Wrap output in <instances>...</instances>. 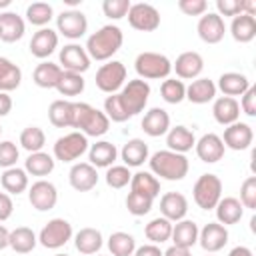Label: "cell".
<instances>
[{"instance_id": "bcb514c9", "label": "cell", "mask_w": 256, "mask_h": 256, "mask_svg": "<svg viewBox=\"0 0 256 256\" xmlns=\"http://www.w3.org/2000/svg\"><path fill=\"white\" fill-rule=\"evenodd\" d=\"M52 14H54V10L48 2H34L26 8V18L34 26H46L52 20Z\"/></svg>"}, {"instance_id": "b9f144b4", "label": "cell", "mask_w": 256, "mask_h": 256, "mask_svg": "<svg viewBox=\"0 0 256 256\" xmlns=\"http://www.w3.org/2000/svg\"><path fill=\"white\" fill-rule=\"evenodd\" d=\"M108 248L112 256H132L136 250V240L128 232H114L108 238Z\"/></svg>"}, {"instance_id": "db71d44e", "label": "cell", "mask_w": 256, "mask_h": 256, "mask_svg": "<svg viewBox=\"0 0 256 256\" xmlns=\"http://www.w3.org/2000/svg\"><path fill=\"white\" fill-rule=\"evenodd\" d=\"M216 10H218V16H238L242 14V6H240V0H216Z\"/></svg>"}, {"instance_id": "f907efd6", "label": "cell", "mask_w": 256, "mask_h": 256, "mask_svg": "<svg viewBox=\"0 0 256 256\" xmlns=\"http://www.w3.org/2000/svg\"><path fill=\"white\" fill-rule=\"evenodd\" d=\"M240 204L244 208H256V176H248L240 186Z\"/></svg>"}, {"instance_id": "1f68e13d", "label": "cell", "mask_w": 256, "mask_h": 256, "mask_svg": "<svg viewBox=\"0 0 256 256\" xmlns=\"http://www.w3.org/2000/svg\"><path fill=\"white\" fill-rule=\"evenodd\" d=\"M214 96H216V84L210 78L192 80V84L186 88V98L192 104H206L214 100Z\"/></svg>"}, {"instance_id": "e575fe53", "label": "cell", "mask_w": 256, "mask_h": 256, "mask_svg": "<svg viewBox=\"0 0 256 256\" xmlns=\"http://www.w3.org/2000/svg\"><path fill=\"white\" fill-rule=\"evenodd\" d=\"M74 246L80 254L92 256L102 248V234L96 228H82L76 236H74Z\"/></svg>"}, {"instance_id": "816d5d0a", "label": "cell", "mask_w": 256, "mask_h": 256, "mask_svg": "<svg viewBox=\"0 0 256 256\" xmlns=\"http://www.w3.org/2000/svg\"><path fill=\"white\" fill-rule=\"evenodd\" d=\"M18 154L20 152H18L14 142H10V140L0 142V168H14Z\"/></svg>"}, {"instance_id": "9f6ffc18", "label": "cell", "mask_w": 256, "mask_h": 256, "mask_svg": "<svg viewBox=\"0 0 256 256\" xmlns=\"http://www.w3.org/2000/svg\"><path fill=\"white\" fill-rule=\"evenodd\" d=\"M12 210H14L12 198H10L6 192H0V222L8 220V218L12 216Z\"/></svg>"}, {"instance_id": "d6986e66", "label": "cell", "mask_w": 256, "mask_h": 256, "mask_svg": "<svg viewBox=\"0 0 256 256\" xmlns=\"http://www.w3.org/2000/svg\"><path fill=\"white\" fill-rule=\"evenodd\" d=\"M160 212L170 222L184 220V216L188 212V200H186V196L180 194V192H166L160 198Z\"/></svg>"}, {"instance_id": "484cf974", "label": "cell", "mask_w": 256, "mask_h": 256, "mask_svg": "<svg viewBox=\"0 0 256 256\" xmlns=\"http://www.w3.org/2000/svg\"><path fill=\"white\" fill-rule=\"evenodd\" d=\"M242 214H244V206L240 204L238 198L226 196V198H220V202L216 204V218H218V224L222 226L238 224L242 220Z\"/></svg>"}, {"instance_id": "60d3db41", "label": "cell", "mask_w": 256, "mask_h": 256, "mask_svg": "<svg viewBox=\"0 0 256 256\" xmlns=\"http://www.w3.org/2000/svg\"><path fill=\"white\" fill-rule=\"evenodd\" d=\"M54 170V158L46 152H32L26 158V172L32 176H48Z\"/></svg>"}, {"instance_id": "03108f58", "label": "cell", "mask_w": 256, "mask_h": 256, "mask_svg": "<svg viewBox=\"0 0 256 256\" xmlns=\"http://www.w3.org/2000/svg\"><path fill=\"white\" fill-rule=\"evenodd\" d=\"M0 136H2V126H0Z\"/></svg>"}, {"instance_id": "7c38bea8", "label": "cell", "mask_w": 256, "mask_h": 256, "mask_svg": "<svg viewBox=\"0 0 256 256\" xmlns=\"http://www.w3.org/2000/svg\"><path fill=\"white\" fill-rule=\"evenodd\" d=\"M56 26H58V32L60 34H64L70 40H76V38H80V36L86 34L88 20H86V16L80 10H64L56 18Z\"/></svg>"}, {"instance_id": "7dc6e473", "label": "cell", "mask_w": 256, "mask_h": 256, "mask_svg": "<svg viewBox=\"0 0 256 256\" xmlns=\"http://www.w3.org/2000/svg\"><path fill=\"white\" fill-rule=\"evenodd\" d=\"M152 198L144 196V194H138V192H128L126 196V208L132 216H144L152 210Z\"/></svg>"}, {"instance_id": "6da1fadb", "label": "cell", "mask_w": 256, "mask_h": 256, "mask_svg": "<svg viewBox=\"0 0 256 256\" xmlns=\"http://www.w3.org/2000/svg\"><path fill=\"white\" fill-rule=\"evenodd\" d=\"M150 84L146 80H130L118 94H110L104 100V114L112 122H126L146 108Z\"/></svg>"}, {"instance_id": "f546056e", "label": "cell", "mask_w": 256, "mask_h": 256, "mask_svg": "<svg viewBox=\"0 0 256 256\" xmlns=\"http://www.w3.org/2000/svg\"><path fill=\"white\" fill-rule=\"evenodd\" d=\"M218 88L222 90L224 96L234 98V96H242L250 88V80L240 72H224L218 78Z\"/></svg>"}, {"instance_id": "603a6c76", "label": "cell", "mask_w": 256, "mask_h": 256, "mask_svg": "<svg viewBox=\"0 0 256 256\" xmlns=\"http://www.w3.org/2000/svg\"><path fill=\"white\" fill-rule=\"evenodd\" d=\"M142 130L152 136V138H158L162 134H166L170 130V116L166 110L162 108H152L144 114L142 118Z\"/></svg>"}, {"instance_id": "e7e4bbea", "label": "cell", "mask_w": 256, "mask_h": 256, "mask_svg": "<svg viewBox=\"0 0 256 256\" xmlns=\"http://www.w3.org/2000/svg\"><path fill=\"white\" fill-rule=\"evenodd\" d=\"M56 256H68V254H56Z\"/></svg>"}, {"instance_id": "cb8c5ba5", "label": "cell", "mask_w": 256, "mask_h": 256, "mask_svg": "<svg viewBox=\"0 0 256 256\" xmlns=\"http://www.w3.org/2000/svg\"><path fill=\"white\" fill-rule=\"evenodd\" d=\"M116 158H118V150L108 140H100V142L90 146L88 160L94 168H110V166H114Z\"/></svg>"}, {"instance_id": "7a4b0ae2", "label": "cell", "mask_w": 256, "mask_h": 256, "mask_svg": "<svg viewBox=\"0 0 256 256\" xmlns=\"http://www.w3.org/2000/svg\"><path fill=\"white\" fill-rule=\"evenodd\" d=\"M124 42V34L118 26H102L98 32H94L86 42V54L90 60H108L112 58Z\"/></svg>"}, {"instance_id": "83f0119b", "label": "cell", "mask_w": 256, "mask_h": 256, "mask_svg": "<svg viewBox=\"0 0 256 256\" xmlns=\"http://www.w3.org/2000/svg\"><path fill=\"white\" fill-rule=\"evenodd\" d=\"M198 224L194 220H178L172 224V242L180 248H192L198 242Z\"/></svg>"}, {"instance_id": "6125c7cd", "label": "cell", "mask_w": 256, "mask_h": 256, "mask_svg": "<svg viewBox=\"0 0 256 256\" xmlns=\"http://www.w3.org/2000/svg\"><path fill=\"white\" fill-rule=\"evenodd\" d=\"M8 240H10V232L0 224V250L8 246Z\"/></svg>"}, {"instance_id": "7402d4cb", "label": "cell", "mask_w": 256, "mask_h": 256, "mask_svg": "<svg viewBox=\"0 0 256 256\" xmlns=\"http://www.w3.org/2000/svg\"><path fill=\"white\" fill-rule=\"evenodd\" d=\"M212 114H214V120H216L218 124L230 126V124L238 122V118H240V104L236 102V98L220 96V98L214 100Z\"/></svg>"}, {"instance_id": "52a82bcc", "label": "cell", "mask_w": 256, "mask_h": 256, "mask_svg": "<svg viewBox=\"0 0 256 256\" xmlns=\"http://www.w3.org/2000/svg\"><path fill=\"white\" fill-rule=\"evenodd\" d=\"M70 238H72V224L64 218H52L38 234V242L48 250L62 248Z\"/></svg>"}, {"instance_id": "ac0fdd59", "label": "cell", "mask_w": 256, "mask_h": 256, "mask_svg": "<svg viewBox=\"0 0 256 256\" xmlns=\"http://www.w3.org/2000/svg\"><path fill=\"white\" fill-rule=\"evenodd\" d=\"M198 242L206 252H218L228 242V230H226V226H222L218 222H208L198 232Z\"/></svg>"}, {"instance_id": "be15d7a7", "label": "cell", "mask_w": 256, "mask_h": 256, "mask_svg": "<svg viewBox=\"0 0 256 256\" xmlns=\"http://www.w3.org/2000/svg\"><path fill=\"white\" fill-rule=\"evenodd\" d=\"M6 6H10V0H0V8H6Z\"/></svg>"}, {"instance_id": "74e56055", "label": "cell", "mask_w": 256, "mask_h": 256, "mask_svg": "<svg viewBox=\"0 0 256 256\" xmlns=\"http://www.w3.org/2000/svg\"><path fill=\"white\" fill-rule=\"evenodd\" d=\"M36 242H38L36 234H34L30 228L20 226V228H14V230L10 232L8 246H10L14 252H18V254H28V252H32V250H34Z\"/></svg>"}, {"instance_id": "7bdbcfd3", "label": "cell", "mask_w": 256, "mask_h": 256, "mask_svg": "<svg viewBox=\"0 0 256 256\" xmlns=\"http://www.w3.org/2000/svg\"><path fill=\"white\" fill-rule=\"evenodd\" d=\"M20 144H22V148L28 150L30 154H32V152H40V150L44 148V144H46V134H44V130L38 128V126H28V128H24L22 134H20Z\"/></svg>"}, {"instance_id": "3957f363", "label": "cell", "mask_w": 256, "mask_h": 256, "mask_svg": "<svg viewBox=\"0 0 256 256\" xmlns=\"http://www.w3.org/2000/svg\"><path fill=\"white\" fill-rule=\"evenodd\" d=\"M74 106V118L72 128H78L86 138L88 136H102L110 128V120L104 112L98 108L86 104V102H72Z\"/></svg>"}, {"instance_id": "2e32d148", "label": "cell", "mask_w": 256, "mask_h": 256, "mask_svg": "<svg viewBox=\"0 0 256 256\" xmlns=\"http://www.w3.org/2000/svg\"><path fill=\"white\" fill-rule=\"evenodd\" d=\"M252 140H254V132L246 122H234L226 126L224 136H222L224 146H228L230 150H246L250 148Z\"/></svg>"}, {"instance_id": "ab89813d", "label": "cell", "mask_w": 256, "mask_h": 256, "mask_svg": "<svg viewBox=\"0 0 256 256\" xmlns=\"http://www.w3.org/2000/svg\"><path fill=\"white\" fill-rule=\"evenodd\" d=\"M144 234L152 244H162V242L170 240V236H172V222L166 220L164 216H158L146 224Z\"/></svg>"}, {"instance_id": "d6a6232c", "label": "cell", "mask_w": 256, "mask_h": 256, "mask_svg": "<svg viewBox=\"0 0 256 256\" xmlns=\"http://www.w3.org/2000/svg\"><path fill=\"white\" fill-rule=\"evenodd\" d=\"M62 68L54 62H40L34 68V84L40 88H56L62 78Z\"/></svg>"}, {"instance_id": "11a10c76", "label": "cell", "mask_w": 256, "mask_h": 256, "mask_svg": "<svg viewBox=\"0 0 256 256\" xmlns=\"http://www.w3.org/2000/svg\"><path fill=\"white\" fill-rule=\"evenodd\" d=\"M240 108L244 110V114H248V116H256V86L250 84V88L242 94Z\"/></svg>"}, {"instance_id": "4dcf8cb0", "label": "cell", "mask_w": 256, "mask_h": 256, "mask_svg": "<svg viewBox=\"0 0 256 256\" xmlns=\"http://www.w3.org/2000/svg\"><path fill=\"white\" fill-rule=\"evenodd\" d=\"M124 164L128 168H136V166H142L146 160H148V144L140 138H132L124 144L122 152H120Z\"/></svg>"}, {"instance_id": "836d02e7", "label": "cell", "mask_w": 256, "mask_h": 256, "mask_svg": "<svg viewBox=\"0 0 256 256\" xmlns=\"http://www.w3.org/2000/svg\"><path fill=\"white\" fill-rule=\"evenodd\" d=\"M130 192H138L154 200L160 194V182L152 172H136L130 178Z\"/></svg>"}, {"instance_id": "f35d334b", "label": "cell", "mask_w": 256, "mask_h": 256, "mask_svg": "<svg viewBox=\"0 0 256 256\" xmlns=\"http://www.w3.org/2000/svg\"><path fill=\"white\" fill-rule=\"evenodd\" d=\"M48 118L56 128H68L72 126L74 118V106L68 100H54L48 108Z\"/></svg>"}, {"instance_id": "ffe728a7", "label": "cell", "mask_w": 256, "mask_h": 256, "mask_svg": "<svg viewBox=\"0 0 256 256\" xmlns=\"http://www.w3.org/2000/svg\"><path fill=\"white\" fill-rule=\"evenodd\" d=\"M56 48H58V34L52 28H40L38 32H34V36L30 40V52H32V56L44 60Z\"/></svg>"}, {"instance_id": "91938a15", "label": "cell", "mask_w": 256, "mask_h": 256, "mask_svg": "<svg viewBox=\"0 0 256 256\" xmlns=\"http://www.w3.org/2000/svg\"><path fill=\"white\" fill-rule=\"evenodd\" d=\"M162 256H190V248H180V246H170Z\"/></svg>"}, {"instance_id": "f6af8a7d", "label": "cell", "mask_w": 256, "mask_h": 256, "mask_svg": "<svg viewBox=\"0 0 256 256\" xmlns=\"http://www.w3.org/2000/svg\"><path fill=\"white\" fill-rule=\"evenodd\" d=\"M160 94H162V98H164L168 104H180V102L186 98V86H184L182 80L168 78V80L162 82Z\"/></svg>"}, {"instance_id": "8d00e7d4", "label": "cell", "mask_w": 256, "mask_h": 256, "mask_svg": "<svg viewBox=\"0 0 256 256\" xmlns=\"http://www.w3.org/2000/svg\"><path fill=\"white\" fill-rule=\"evenodd\" d=\"M0 184L8 194H22L28 188V174L22 168H6L4 174L0 176Z\"/></svg>"}, {"instance_id": "5bb4252c", "label": "cell", "mask_w": 256, "mask_h": 256, "mask_svg": "<svg viewBox=\"0 0 256 256\" xmlns=\"http://www.w3.org/2000/svg\"><path fill=\"white\" fill-rule=\"evenodd\" d=\"M196 30H198V36H200L202 42H206V44H218L224 38L226 24H224V18H220L214 12H208V14H202V18L198 20Z\"/></svg>"}, {"instance_id": "d4e9b609", "label": "cell", "mask_w": 256, "mask_h": 256, "mask_svg": "<svg viewBox=\"0 0 256 256\" xmlns=\"http://www.w3.org/2000/svg\"><path fill=\"white\" fill-rule=\"evenodd\" d=\"M26 24L22 16L16 12H2L0 14V40L2 42H16L24 36Z\"/></svg>"}, {"instance_id": "9a60e30c", "label": "cell", "mask_w": 256, "mask_h": 256, "mask_svg": "<svg viewBox=\"0 0 256 256\" xmlns=\"http://www.w3.org/2000/svg\"><path fill=\"white\" fill-rule=\"evenodd\" d=\"M194 148H196L198 158H200L202 162H206V164H214V162L222 160V158H224V150H226L222 138H220L218 134H212V132L204 134V136L194 144Z\"/></svg>"}, {"instance_id": "30bf717a", "label": "cell", "mask_w": 256, "mask_h": 256, "mask_svg": "<svg viewBox=\"0 0 256 256\" xmlns=\"http://www.w3.org/2000/svg\"><path fill=\"white\" fill-rule=\"evenodd\" d=\"M126 16H128L130 26L140 32H152L160 26V12L152 4H146V2L132 4Z\"/></svg>"}, {"instance_id": "8992f818", "label": "cell", "mask_w": 256, "mask_h": 256, "mask_svg": "<svg viewBox=\"0 0 256 256\" xmlns=\"http://www.w3.org/2000/svg\"><path fill=\"white\" fill-rule=\"evenodd\" d=\"M194 202L202 210H212L222 198V180L216 174H202L192 188Z\"/></svg>"}, {"instance_id": "c3c4849f", "label": "cell", "mask_w": 256, "mask_h": 256, "mask_svg": "<svg viewBox=\"0 0 256 256\" xmlns=\"http://www.w3.org/2000/svg\"><path fill=\"white\" fill-rule=\"evenodd\" d=\"M132 174L128 166H110L106 172V184L110 188H124L130 182Z\"/></svg>"}, {"instance_id": "9c48e42d", "label": "cell", "mask_w": 256, "mask_h": 256, "mask_svg": "<svg viewBox=\"0 0 256 256\" xmlns=\"http://www.w3.org/2000/svg\"><path fill=\"white\" fill-rule=\"evenodd\" d=\"M126 80V66L118 60L102 64L96 72V86L106 94H116Z\"/></svg>"}, {"instance_id": "277c9868", "label": "cell", "mask_w": 256, "mask_h": 256, "mask_svg": "<svg viewBox=\"0 0 256 256\" xmlns=\"http://www.w3.org/2000/svg\"><path fill=\"white\" fill-rule=\"evenodd\" d=\"M152 174L164 178V180H182L188 174V158L184 154L172 152V150H158L148 160Z\"/></svg>"}, {"instance_id": "6f0895ef", "label": "cell", "mask_w": 256, "mask_h": 256, "mask_svg": "<svg viewBox=\"0 0 256 256\" xmlns=\"http://www.w3.org/2000/svg\"><path fill=\"white\" fill-rule=\"evenodd\" d=\"M132 256H162V252L156 244H144V246L136 248Z\"/></svg>"}, {"instance_id": "94428289", "label": "cell", "mask_w": 256, "mask_h": 256, "mask_svg": "<svg viewBox=\"0 0 256 256\" xmlns=\"http://www.w3.org/2000/svg\"><path fill=\"white\" fill-rule=\"evenodd\" d=\"M228 256H252V250L248 246H236V248L230 250Z\"/></svg>"}, {"instance_id": "ba28073f", "label": "cell", "mask_w": 256, "mask_h": 256, "mask_svg": "<svg viewBox=\"0 0 256 256\" xmlns=\"http://www.w3.org/2000/svg\"><path fill=\"white\" fill-rule=\"evenodd\" d=\"M88 150V138L82 132H70L60 136L54 144V156L60 162H74Z\"/></svg>"}, {"instance_id": "4316f807", "label": "cell", "mask_w": 256, "mask_h": 256, "mask_svg": "<svg viewBox=\"0 0 256 256\" xmlns=\"http://www.w3.org/2000/svg\"><path fill=\"white\" fill-rule=\"evenodd\" d=\"M166 144H168V150L172 152H178V154H184L188 150L194 148L196 144V138H194V132L186 126H174L166 132Z\"/></svg>"}, {"instance_id": "44dd1931", "label": "cell", "mask_w": 256, "mask_h": 256, "mask_svg": "<svg viewBox=\"0 0 256 256\" xmlns=\"http://www.w3.org/2000/svg\"><path fill=\"white\" fill-rule=\"evenodd\" d=\"M172 68L176 70V76L178 78H184V80H192L196 76H200V72L204 70V60L198 52H182L176 62L172 64Z\"/></svg>"}, {"instance_id": "5b68a950", "label": "cell", "mask_w": 256, "mask_h": 256, "mask_svg": "<svg viewBox=\"0 0 256 256\" xmlns=\"http://www.w3.org/2000/svg\"><path fill=\"white\" fill-rule=\"evenodd\" d=\"M134 68L140 80H160L172 72V62L158 52H142L136 56Z\"/></svg>"}, {"instance_id": "e0dca14e", "label": "cell", "mask_w": 256, "mask_h": 256, "mask_svg": "<svg viewBox=\"0 0 256 256\" xmlns=\"http://www.w3.org/2000/svg\"><path fill=\"white\" fill-rule=\"evenodd\" d=\"M70 186L78 192H88L98 184V172L90 162H78L70 168L68 174Z\"/></svg>"}, {"instance_id": "4fadbf2b", "label": "cell", "mask_w": 256, "mask_h": 256, "mask_svg": "<svg viewBox=\"0 0 256 256\" xmlns=\"http://www.w3.org/2000/svg\"><path fill=\"white\" fill-rule=\"evenodd\" d=\"M60 68L64 72H74V74H82L90 68V56L86 54V50L80 44H66L60 50Z\"/></svg>"}, {"instance_id": "681fc988", "label": "cell", "mask_w": 256, "mask_h": 256, "mask_svg": "<svg viewBox=\"0 0 256 256\" xmlns=\"http://www.w3.org/2000/svg\"><path fill=\"white\" fill-rule=\"evenodd\" d=\"M130 6H132L130 0H104L102 2V12H104V16H108L112 20H120L128 14Z\"/></svg>"}, {"instance_id": "f5cc1de1", "label": "cell", "mask_w": 256, "mask_h": 256, "mask_svg": "<svg viewBox=\"0 0 256 256\" xmlns=\"http://www.w3.org/2000/svg\"><path fill=\"white\" fill-rule=\"evenodd\" d=\"M178 8L186 16H202L208 10V4H206V0H180Z\"/></svg>"}, {"instance_id": "ee69618b", "label": "cell", "mask_w": 256, "mask_h": 256, "mask_svg": "<svg viewBox=\"0 0 256 256\" xmlns=\"http://www.w3.org/2000/svg\"><path fill=\"white\" fill-rule=\"evenodd\" d=\"M56 90L62 96H78V94H82L84 92V78H82V74L62 72V78H60Z\"/></svg>"}, {"instance_id": "8fae6325", "label": "cell", "mask_w": 256, "mask_h": 256, "mask_svg": "<svg viewBox=\"0 0 256 256\" xmlns=\"http://www.w3.org/2000/svg\"><path fill=\"white\" fill-rule=\"evenodd\" d=\"M28 200L32 204V208L40 210V212H46V210H52L58 202V192H56V186L48 180H38L30 186L28 190Z\"/></svg>"}, {"instance_id": "d590c367", "label": "cell", "mask_w": 256, "mask_h": 256, "mask_svg": "<svg viewBox=\"0 0 256 256\" xmlns=\"http://www.w3.org/2000/svg\"><path fill=\"white\" fill-rule=\"evenodd\" d=\"M22 82V70L8 58L0 56V92H12Z\"/></svg>"}, {"instance_id": "f1b7e54d", "label": "cell", "mask_w": 256, "mask_h": 256, "mask_svg": "<svg viewBox=\"0 0 256 256\" xmlns=\"http://www.w3.org/2000/svg\"><path fill=\"white\" fill-rule=\"evenodd\" d=\"M230 34L240 44H246V42L254 40V36H256V18L248 16V14L234 16L232 24H230Z\"/></svg>"}, {"instance_id": "680465c9", "label": "cell", "mask_w": 256, "mask_h": 256, "mask_svg": "<svg viewBox=\"0 0 256 256\" xmlns=\"http://www.w3.org/2000/svg\"><path fill=\"white\" fill-rule=\"evenodd\" d=\"M10 110H12V98L6 92H0V118L10 114Z\"/></svg>"}]
</instances>
